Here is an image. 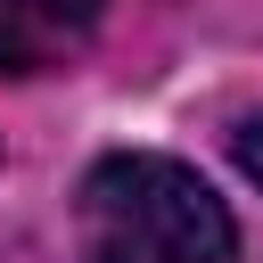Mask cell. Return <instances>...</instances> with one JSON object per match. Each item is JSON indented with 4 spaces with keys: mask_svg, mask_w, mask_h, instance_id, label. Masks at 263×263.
<instances>
[{
    "mask_svg": "<svg viewBox=\"0 0 263 263\" xmlns=\"http://www.w3.org/2000/svg\"><path fill=\"white\" fill-rule=\"evenodd\" d=\"M74 222L90 263H230L238 247L230 205L181 156H148V148L99 156L82 173Z\"/></svg>",
    "mask_w": 263,
    "mask_h": 263,
    "instance_id": "obj_1",
    "label": "cell"
},
{
    "mask_svg": "<svg viewBox=\"0 0 263 263\" xmlns=\"http://www.w3.org/2000/svg\"><path fill=\"white\" fill-rule=\"evenodd\" d=\"M107 0H0V74H49L90 49Z\"/></svg>",
    "mask_w": 263,
    "mask_h": 263,
    "instance_id": "obj_2",
    "label": "cell"
},
{
    "mask_svg": "<svg viewBox=\"0 0 263 263\" xmlns=\"http://www.w3.org/2000/svg\"><path fill=\"white\" fill-rule=\"evenodd\" d=\"M238 173H247V181H263V115L238 132Z\"/></svg>",
    "mask_w": 263,
    "mask_h": 263,
    "instance_id": "obj_3",
    "label": "cell"
}]
</instances>
